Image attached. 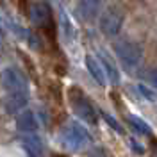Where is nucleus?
I'll return each mask as SVG.
<instances>
[{"label":"nucleus","instance_id":"obj_18","mask_svg":"<svg viewBox=\"0 0 157 157\" xmlns=\"http://www.w3.org/2000/svg\"><path fill=\"white\" fill-rule=\"evenodd\" d=\"M29 45L32 47V48H39V45H38V38H36V36H32V38L29 39Z\"/></svg>","mask_w":157,"mask_h":157},{"label":"nucleus","instance_id":"obj_11","mask_svg":"<svg viewBox=\"0 0 157 157\" xmlns=\"http://www.w3.org/2000/svg\"><path fill=\"white\" fill-rule=\"evenodd\" d=\"M25 143V148L30 152L32 157H38V155H43V143L38 136H27L21 139Z\"/></svg>","mask_w":157,"mask_h":157},{"label":"nucleus","instance_id":"obj_10","mask_svg":"<svg viewBox=\"0 0 157 157\" xmlns=\"http://www.w3.org/2000/svg\"><path fill=\"white\" fill-rule=\"evenodd\" d=\"M100 57H102V63H100V64H102V70H104V73H105V78H109L111 84H118V82H120V71H118V68L114 66V63H113L105 54H100Z\"/></svg>","mask_w":157,"mask_h":157},{"label":"nucleus","instance_id":"obj_1","mask_svg":"<svg viewBox=\"0 0 157 157\" xmlns=\"http://www.w3.org/2000/svg\"><path fill=\"white\" fill-rule=\"evenodd\" d=\"M114 52L116 56L120 57L121 64L125 66L127 70L136 68L139 64V61L143 57V48L134 43V41H127V39H120L114 43Z\"/></svg>","mask_w":157,"mask_h":157},{"label":"nucleus","instance_id":"obj_17","mask_svg":"<svg viewBox=\"0 0 157 157\" xmlns=\"http://www.w3.org/2000/svg\"><path fill=\"white\" fill-rule=\"evenodd\" d=\"M130 148H132L136 154H139V155H143V154H145V147H141V143L136 141V139H130Z\"/></svg>","mask_w":157,"mask_h":157},{"label":"nucleus","instance_id":"obj_15","mask_svg":"<svg viewBox=\"0 0 157 157\" xmlns=\"http://www.w3.org/2000/svg\"><path fill=\"white\" fill-rule=\"evenodd\" d=\"M137 91L147 98V100L155 102V93H154V89H152V88H148V86H145V84H139V86H137Z\"/></svg>","mask_w":157,"mask_h":157},{"label":"nucleus","instance_id":"obj_8","mask_svg":"<svg viewBox=\"0 0 157 157\" xmlns=\"http://www.w3.org/2000/svg\"><path fill=\"white\" fill-rule=\"evenodd\" d=\"M16 127L20 132H25V134H34L38 130V120L34 116L32 111H23L21 114H18L16 118Z\"/></svg>","mask_w":157,"mask_h":157},{"label":"nucleus","instance_id":"obj_12","mask_svg":"<svg viewBox=\"0 0 157 157\" xmlns=\"http://www.w3.org/2000/svg\"><path fill=\"white\" fill-rule=\"evenodd\" d=\"M78 9L84 18H91V16H95V13L98 9V0H84Z\"/></svg>","mask_w":157,"mask_h":157},{"label":"nucleus","instance_id":"obj_2","mask_svg":"<svg viewBox=\"0 0 157 157\" xmlns=\"http://www.w3.org/2000/svg\"><path fill=\"white\" fill-rule=\"evenodd\" d=\"M68 97H70V104H71V107H73L77 116H80L82 120H86L89 123H95L97 121V111L93 107V104L89 102V98L80 89L70 88Z\"/></svg>","mask_w":157,"mask_h":157},{"label":"nucleus","instance_id":"obj_16","mask_svg":"<svg viewBox=\"0 0 157 157\" xmlns=\"http://www.w3.org/2000/svg\"><path fill=\"white\" fill-rule=\"evenodd\" d=\"M104 120H105V121H107L109 125H111V127H113L114 130H116V132H120V134L123 132V127H121V125H120V123H118L116 120H114V118L111 116V114H107V113H104Z\"/></svg>","mask_w":157,"mask_h":157},{"label":"nucleus","instance_id":"obj_19","mask_svg":"<svg viewBox=\"0 0 157 157\" xmlns=\"http://www.w3.org/2000/svg\"><path fill=\"white\" fill-rule=\"evenodd\" d=\"M54 157H64V155H54Z\"/></svg>","mask_w":157,"mask_h":157},{"label":"nucleus","instance_id":"obj_5","mask_svg":"<svg viewBox=\"0 0 157 157\" xmlns=\"http://www.w3.org/2000/svg\"><path fill=\"white\" fill-rule=\"evenodd\" d=\"M63 139H64V143H66V147L71 148V150H77L80 148L82 145H86L88 143V132H86V128L82 127V125H78L75 121H71L66 130H64V134H63Z\"/></svg>","mask_w":157,"mask_h":157},{"label":"nucleus","instance_id":"obj_9","mask_svg":"<svg viewBox=\"0 0 157 157\" xmlns=\"http://www.w3.org/2000/svg\"><path fill=\"white\" fill-rule=\"evenodd\" d=\"M86 68H88V71L91 73V77L97 80V84H100V86L105 84L107 78H105V73H104V70H102V64H100L93 56H88V57H86Z\"/></svg>","mask_w":157,"mask_h":157},{"label":"nucleus","instance_id":"obj_4","mask_svg":"<svg viewBox=\"0 0 157 157\" xmlns=\"http://www.w3.org/2000/svg\"><path fill=\"white\" fill-rule=\"evenodd\" d=\"M0 82L9 93H18V91H27V80L23 73L16 68H6L0 73Z\"/></svg>","mask_w":157,"mask_h":157},{"label":"nucleus","instance_id":"obj_6","mask_svg":"<svg viewBox=\"0 0 157 157\" xmlns=\"http://www.w3.org/2000/svg\"><path fill=\"white\" fill-rule=\"evenodd\" d=\"M29 16L30 21L38 27H47V25H52V9L47 2H36V4H30L29 7Z\"/></svg>","mask_w":157,"mask_h":157},{"label":"nucleus","instance_id":"obj_3","mask_svg":"<svg viewBox=\"0 0 157 157\" xmlns=\"http://www.w3.org/2000/svg\"><path fill=\"white\" fill-rule=\"evenodd\" d=\"M123 25V11L116 7V6H111L102 13L100 16V29L104 34L107 36H118V32L121 30Z\"/></svg>","mask_w":157,"mask_h":157},{"label":"nucleus","instance_id":"obj_14","mask_svg":"<svg viewBox=\"0 0 157 157\" xmlns=\"http://www.w3.org/2000/svg\"><path fill=\"white\" fill-rule=\"evenodd\" d=\"M61 29H63V32H64V36L71 41L73 34H75V30H73V27H71L70 18L66 16V13H61Z\"/></svg>","mask_w":157,"mask_h":157},{"label":"nucleus","instance_id":"obj_13","mask_svg":"<svg viewBox=\"0 0 157 157\" xmlns=\"http://www.w3.org/2000/svg\"><path fill=\"white\" fill-rule=\"evenodd\" d=\"M128 123L132 125V127L136 128L137 132H141V134H152V128H150V125H148L147 121H143L141 118H137V116H130L128 118Z\"/></svg>","mask_w":157,"mask_h":157},{"label":"nucleus","instance_id":"obj_7","mask_svg":"<svg viewBox=\"0 0 157 157\" xmlns=\"http://www.w3.org/2000/svg\"><path fill=\"white\" fill-rule=\"evenodd\" d=\"M27 102H29L27 91H18V93H9V97L6 98L4 105H6V111L9 114H18V111L25 107Z\"/></svg>","mask_w":157,"mask_h":157}]
</instances>
